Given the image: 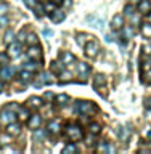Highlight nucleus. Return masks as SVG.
<instances>
[{"instance_id":"obj_1","label":"nucleus","mask_w":151,"mask_h":154,"mask_svg":"<svg viewBox=\"0 0 151 154\" xmlns=\"http://www.w3.org/2000/svg\"><path fill=\"white\" fill-rule=\"evenodd\" d=\"M64 135L71 140V141H79V140L84 138V132H82V128L79 127V125H76V124H69V125H66V128H64Z\"/></svg>"},{"instance_id":"obj_2","label":"nucleus","mask_w":151,"mask_h":154,"mask_svg":"<svg viewBox=\"0 0 151 154\" xmlns=\"http://www.w3.org/2000/svg\"><path fill=\"white\" fill-rule=\"evenodd\" d=\"M84 48H85V56H87V58L93 60V58L98 56L100 45H98V42H96V40H92V38H90V40L84 45Z\"/></svg>"},{"instance_id":"obj_3","label":"nucleus","mask_w":151,"mask_h":154,"mask_svg":"<svg viewBox=\"0 0 151 154\" xmlns=\"http://www.w3.org/2000/svg\"><path fill=\"white\" fill-rule=\"evenodd\" d=\"M95 111H96V106L92 101H79L77 103V112H80L84 116H90Z\"/></svg>"},{"instance_id":"obj_4","label":"nucleus","mask_w":151,"mask_h":154,"mask_svg":"<svg viewBox=\"0 0 151 154\" xmlns=\"http://www.w3.org/2000/svg\"><path fill=\"white\" fill-rule=\"evenodd\" d=\"M26 55H27L29 60H32V61H40L42 60V50L39 45H31L27 48Z\"/></svg>"},{"instance_id":"obj_5","label":"nucleus","mask_w":151,"mask_h":154,"mask_svg":"<svg viewBox=\"0 0 151 154\" xmlns=\"http://www.w3.org/2000/svg\"><path fill=\"white\" fill-rule=\"evenodd\" d=\"M0 120L5 124H10V122H13V120H16V116H14V112L7 106V108H3L0 111Z\"/></svg>"},{"instance_id":"obj_6","label":"nucleus","mask_w":151,"mask_h":154,"mask_svg":"<svg viewBox=\"0 0 151 154\" xmlns=\"http://www.w3.org/2000/svg\"><path fill=\"white\" fill-rule=\"evenodd\" d=\"M13 72H14V69L11 66H8V64L2 66L0 67V82H8L13 77Z\"/></svg>"},{"instance_id":"obj_7","label":"nucleus","mask_w":151,"mask_h":154,"mask_svg":"<svg viewBox=\"0 0 151 154\" xmlns=\"http://www.w3.org/2000/svg\"><path fill=\"white\" fill-rule=\"evenodd\" d=\"M8 56L10 58H18L19 55H21V43L19 42H11L8 43Z\"/></svg>"},{"instance_id":"obj_8","label":"nucleus","mask_w":151,"mask_h":154,"mask_svg":"<svg viewBox=\"0 0 151 154\" xmlns=\"http://www.w3.org/2000/svg\"><path fill=\"white\" fill-rule=\"evenodd\" d=\"M40 124H42V117L39 114H31L29 116V119H27L29 128H37V127H40Z\"/></svg>"},{"instance_id":"obj_9","label":"nucleus","mask_w":151,"mask_h":154,"mask_svg":"<svg viewBox=\"0 0 151 154\" xmlns=\"http://www.w3.org/2000/svg\"><path fill=\"white\" fill-rule=\"evenodd\" d=\"M111 27H113V31H121V29L124 27V16L122 14H116V16L113 18Z\"/></svg>"},{"instance_id":"obj_10","label":"nucleus","mask_w":151,"mask_h":154,"mask_svg":"<svg viewBox=\"0 0 151 154\" xmlns=\"http://www.w3.org/2000/svg\"><path fill=\"white\" fill-rule=\"evenodd\" d=\"M7 132H8L10 135H13V137H16V135L21 133V125H19L16 120H13V122L7 124Z\"/></svg>"},{"instance_id":"obj_11","label":"nucleus","mask_w":151,"mask_h":154,"mask_svg":"<svg viewBox=\"0 0 151 154\" xmlns=\"http://www.w3.org/2000/svg\"><path fill=\"white\" fill-rule=\"evenodd\" d=\"M60 60H61V63L64 66H68V64H71V63H74V55H72L71 51H61V55H60Z\"/></svg>"},{"instance_id":"obj_12","label":"nucleus","mask_w":151,"mask_h":154,"mask_svg":"<svg viewBox=\"0 0 151 154\" xmlns=\"http://www.w3.org/2000/svg\"><path fill=\"white\" fill-rule=\"evenodd\" d=\"M42 104H43V101H42V98H39V96H31V98L27 100V106H29V108L39 109V108H42Z\"/></svg>"},{"instance_id":"obj_13","label":"nucleus","mask_w":151,"mask_h":154,"mask_svg":"<svg viewBox=\"0 0 151 154\" xmlns=\"http://www.w3.org/2000/svg\"><path fill=\"white\" fill-rule=\"evenodd\" d=\"M138 11L143 13V14H148L151 11V2L149 0H140L138 3Z\"/></svg>"},{"instance_id":"obj_14","label":"nucleus","mask_w":151,"mask_h":154,"mask_svg":"<svg viewBox=\"0 0 151 154\" xmlns=\"http://www.w3.org/2000/svg\"><path fill=\"white\" fill-rule=\"evenodd\" d=\"M31 80H32V72L31 71L23 69L19 72V82H21V84H29Z\"/></svg>"},{"instance_id":"obj_15","label":"nucleus","mask_w":151,"mask_h":154,"mask_svg":"<svg viewBox=\"0 0 151 154\" xmlns=\"http://www.w3.org/2000/svg\"><path fill=\"white\" fill-rule=\"evenodd\" d=\"M55 103L60 106V108H63V106H66L68 103H69V96H68L66 93L56 95V96H55Z\"/></svg>"},{"instance_id":"obj_16","label":"nucleus","mask_w":151,"mask_h":154,"mask_svg":"<svg viewBox=\"0 0 151 154\" xmlns=\"http://www.w3.org/2000/svg\"><path fill=\"white\" fill-rule=\"evenodd\" d=\"M77 72L82 75V77H87L90 72V66L87 63H77Z\"/></svg>"},{"instance_id":"obj_17","label":"nucleus","mask_w":151,"mask_h":154,"mask_svg":"<svg viewBox=\"0 0 151 154\" xmlns=\"http://www.w3.org/2000/svg\"><path fill=\"white\" fill-rule=\"evenodd\" d=\"M66 18V14L61 11V10H55V11L52 13V21L53 23H63Z\"/></svg>"},{"instance_id":"obj_18","label":"nucleus","mask_w":151,"mask_h":154,"mask_svg":"<svg viewBox=\"0 0 151 154\" xmlns=\"http://www.w3.org/2000/svg\"><path fill=\"white\" fill-rule=\"evenodd\" d=\"M48 132L53 133V135H56V133H60V130H61V125L58 120H52V122H48Z\"/></svg>"},{"instance_id":"obj_19","label":"nucleus","mask_w":151,"mask_h":154,"mask_svg":"<svg viewBox=\"0 0 151 154\" xmlns=\"http://www.w3.org/2000/svg\"><path fill=\"white\" fill-rule=\"evenodd\" d=\"M50 82H52V75L48 74V72H43V74H40V77H39V80L36 82V85L40 87L43 84H50Z\"/></svg>"},{"instance_id":"obj_20","label":"nucleus","mask_w":151,"mask_h":154,"mask_svg":"<svg viewBox=\"0 0 151 154\" xmlns=\"http://www.w3.org/2000/svg\"><path fill=\"white\" fill-rule=\"evenodd\" d=\"M76 38H77V43H79L80 47H84L85 43L89 42L90 38H93V37H92V35H89V34H84V32H80V34H77V37H76Z\"/></svg>"},{"instance_id":"obj_21","label":"nucleus","mask_w":151,"mask_h":154,"mask_svg":"<svg viewBox=\"0 0 151 154\" xmlns=\"http://www.w3.org/2000/svg\"><path fill=\"white\" fill-rule=\"evenodd\" d=\"M47 137V133L45 132H43V130L42 128H34V135H32V138H34V141H42V140L43 138H45Z\"/></svg>"},{"instance_id":"obj_22","label":"nucleus","mask_w":151,"mask_h":154,"mask_svg":"<svg viewBox=\"0 0 151 154\" xmlns=\"http://www.w3.org/2000/svg\"><path fill=\"white\" fill-rule=\"evenodd\" d=\"M87 21H90V23H93V27H96V29H103V26H105V19H95L93 16H87Z\"/></svg>"},{"instance_id":"obj_23","label":"nucleus","mask_w":151,"mask_h":154,"mask_svg":"<svg viewBox=\"0 0 151 154\" xmlns=\"http://www.w3.org/2000/svg\"><path fill=\"white\" fill-rule=\"evenodd\" d=\"M106 84V77L103 74H96L93 77V87L96 88V87H101V85H105Z\"/></svg>"},{"instance_id":"obj_24","label":"nucleus","mask_w":151,"mask_h":154,"mask_svg":"<svg viewBox=\"0 0 151 154\" xmlns=\"http://www.w3.org/2000/svg\"><path fill=\"white\" fill-rule=\"evenodd\" d=\"M50 69H52V72H58V74H60V72L64 71V64L60 61H53L50 64Z\"/></svg>"},{"instance_id":"obj_25","label":"nucleus","mask_w":151,"mask_h":154,"mask_svg":"<svg viewBox=\"0 0 151 154\" xmlns=\"http://www.w3.org/2000/svg\"><path fill=\"white\" fill-rule=\"evenodd\" d=\"M142 35L146 38H151V23H145L142 26Z\"/></svg>"},{"instance_id":"obj_26","label":"nucleus","mask_w":151,"mask_h":154,"mask_svg":"<svg viewBox=\"0 0 151 154\" xmlns=\"http://www.w3.org/2000/svg\"><path fill=\"white\" fill-rule=\"evenodd\" d=\"M13 141V135H10L8 132H7V135H0V144H10Z\"/></svg>"},{"instance_id":"obj_27","label":"nucleus","mask_w":151,"mask_h":154,"mask_svg":"<svg viewBox=\"0 0 151 154\" xmlns=\"http://www.w3.org/2000/svg\"><path fill=\"white\" fill-rule=\"evenodd\" d=\"M43 10H45V13H53L56 10V3L55 2H45L43 3Z\"/></svg>"},{"instance_id":"obj_28","label":"nucleus","mask_w":151,"mask_h":154,"mask_svg":"<svg viewBox=\"0 0 151 154\" xmlns=\"http://www.w3.org/2000/svg\"><path fill=\"white\" fill-rule=\"evenodd\" d=\"M3 42H5V43H11V42H14V32L8 29V31L5 32V35H3Z\"/></svg>"},{"instance_id":"obj_29","label":"nucleus","mask_w":151,"mask_h":154,"mask_svg":"<svg viewBox=\"0 0 151 154\" xmlns=\"http://www.w3.org/2000/svg\"><path fill=\"white\" fill-rule=\"evenodd\" d=\"M24 69H27V71H31V72H36V71L39 69L37 61H32V60H31V63H26V64H24Z\"/></svg>"},{"instance_id":"obj_30","label":"nucleus","mask_w":151,"mask_h":154,"mask_svg":"<svg viewBox=\"0 0 151 154\" xmlns=\"http://www.w3.org/2000/svg\"><path fill=\"white\" fill-rule=\"evenodd\" d=\"M89 132H90L92 135H98V133L101 132V125H100V124H90Z\"/></svg>"},{"instance_id":"obj_31","label":"nucleus","mask_w":151,"mask_h":154,"mask_svg":"<svg viewBox=\"0 0 151 154\" xmlns=\"http://www.w3.org/2000/svg\"><path fill=\"white\" fill-rule=\"evenodd\" d=\"M26 42L29 43V45H37V43H39V38H37L36 34H29V35L26 37Z\"/></svg>"},{"instance_id":"obj_32","label":"nucleus","mask_w":151,"mask_h":154,"mask_svg":"<svg viewBox=\"0 0 151 154\" xmlns=\"http://www.w3.org/2000/svg\"><path fill=\"white\" fill-rule=\"evenodd\" d=\"M63 152H64V154H69V152H77V146H76V144H66V146L64 148H63Z\"/></svg>"},{"instance_id":"obj_33","label":"nucleus","mask_w":151,"mask_h":154,"mask_svg":"<svg viewBox=\"0 0 151 154\" xmlns=\"http://www.w3.org/2000/svg\"><path fill=\"white\" fill-rule=\"evenodd\" d=\"M122 35H124L125 38L134 37V29L130 27V26H127V27H122Z\"/></svg>"},{"instance_id":"obj_34","label":"nucleus","mask_w":151,"mask_h":154,"mask_svg":"<svg viewBox=\"0 0 151 154\" xmlns=\"http://www.w3.org/2000/svg\"><path fill=\"white\" fill-rule=\"evenodd\" d=\"M143 82L148 84V85H151V67L146 69V71H143Z\"/></svg>"},{"instance_id":"obj_35","label":"nucleus","mask_w":151,"mask_h":154,"mask_svg":"<svg viewBox=\"0 0 151 154\" xmlns=\"http://www.w3.org/2000/svg\"><path fill=\"white\" fill-rule=\"evenodd\" d=\"M8 60H10L8 53H0V67L5 66V64H8Z\"/></svg>"},{"instance_id":"obj_36","label":"nucleus","mask_w":151,"mask_h":154,"mask_svg":"<svg viewBox=\"0 0 151 154\" xmlns=\"http://www.w3.org/2000/svg\"><path fill=\"white\" fill-rule=\"evenodd\" d=\"M60 77H61V80H63V82H69L72 75H71V72L63 71V72H60Z\"/></svg>"},{"instance_id":"obj_37","label":"nucleus","mask_w":151,"mask_h":154,"mask_svg":"<svg viewBox=\"0 0 151 154\" xmlns=\"http://www.w3.org/2000/svg\"><path fill=\"white\" fill-rule=\"evenodd\" d=\"M118 132H119V137L122 140H127L129 135H130V132H129V130H125V128H118Z\"/></svg>"},{"instance_id":"obj_38","label":"nucleus","mask_w":151,"mask_h":154,"mask_svg":"<svg viewBox=\"0 0 151 154\" xmlns=\"http://www.w3.org/2000/svg\"><path fill=\"white\" fill-rule=\"evenodd\" d=\"M29 111L27 109H19V119L21 120H26V119H29Z\"/></svg>"},{"instance_id":"obj_39","label":"nucleus","mask_w":151,"mask_h":154,"mask_svg":"<svg viewBox=\"0 0 151 154\" xmlns=\"http://www.w3.org/2000/svg\"><path fill=\"white\" fill-rule=\"evenodd\" d=\"M34 11H36V14H39V16H42V14L45 13V10H43V5L37 3V5H36V8H34Z\"/></svg>"},{"instance_id":"obj_40","label":"nucleus","mask_w":151,"mask_h":154,"mask_svg":"<svg viewBox=\"0 0 151 154\" xmlns=\"http://www.w3.org/2000/svg\"><path fill=\"white\" fill-rule=\"evenodd\" d=\"M124 11H125V14H127V16H132V14H134V11H135V8H134V5H127V7H125V10H124Z\"/></svg>"},{"instance_id":"obj_41","label":"nucleus","mask_w":151,"mask_h":154,"mask_svg":"<svg viewBox=\"0 0 151 154\" xmlns=\"http://www.w3.org/2000/svg\"><path fill=\"white\" fill-rule=\"evenodd\" d=\"M24 3H26L29 8H32V10H34V8H36V5L39 3V0H24Z\"/></svg>"},{"instance_id":"obj_42","label":"nucleus","mask_w":151,"mask_h":154,"mask_svg":"<svg viewBox=\"0 0 151 154\" xmlns=\"http://www.w3.org/2000/svg\"><path fill=\"white\" fill-rule=\"evenodd\" d=\"M8 24V18L5 14H0V27H5Z\"/></svg>"},{"instance_id":"obj_43","label":"nucleus","mask_w":151,"mask_h":154,"mask_svg":"<svg viewBox=\"0 0 151 154\" xmlns=\"http://www.w3.org/2000/svg\"><path fill=\"white\" fill-rule=\"evenodd\" d=\"M96 91H98L100 95H103V96H108V91H106V87H105V85L96 87Z\"/></svg>"},{"instance_id":"obj_44","label":"nucleus","mask_w":151,"mask_h":154,"mask_svg":"<svg viewBox=\"0 0 151 154\" xmlns=\"http://www.w3.org/2000/svg\"><path fill=\"white\" fill-rule=\"evenodd\" d=\"M7 11H8V5L3 3V2H0V14H5Z\"/></svg>"},{"instance_id":"obj_45","label":"nucleus","mask_w":151,"mask_h":154,"mask_svg":"<svg viewBox=\"0 0 151 154\" xmlns=\"http://www.w3.org/2000/svg\"><path fill=\"white\" fill-rule=\"evenodd\" d=\"M26 37H27V35H26V32L21 31V32L18 34V42H19V43H23L24 40H26Z\"/></svg>"},{"instance_id":"obj_46","label":"nucleus","mask_w":151,"mask_h":154,"mask_svg":"<svg viewBox=\"0 0 151 154\" xmlns=\"http://www.w3.org/2000/svg\"><path fill=\"white\" fill-rule=\"evenodd\" d=\"M42 34H43L45 37H52V35H53V31H52V29H43Z\"/></svg>"},{"instance_id":"obj_47","label":"nucleus","mask_w":151,"mask_h":154,"mask_svg":"<svg viewBox=\"0 0 151 154\" xmlns=\"http://www.w3.org/2000/svg\"><path fill=\"white\" fill-rule=\"evenodd\" d=\"M106 148H108V143H100L96 149H98V151H105L106 152Z\"/></svg>"},{"instance_id":"obj_48","label":"nucleus","mask_w":151,"mask_h":154,"mask_svg":"<svg viewBox=\"0 0 151 154\" xmlns=\"http://www.w3.org/2000/svg\"><path fill=\"white\" fill-rule=\"evenodd\" d=\"M106 152H109V154H114V152H116V148L113 146V144H109V143H108V148H106Z\"/></svg>"},{"instance_id":"obj_49","label":"nucleus","mask_w":151,"mask_h":154,"mask_svg":"<svg viewBox=\"0 0 151 154\" xmlns=\"http://www.w3.org/2000/svg\"><path fill=\"white\" fill-rule=\"evenodd\" d=\"M129 3H130V5H138L140 0H129Z\"/></svg>"},{"instance_id":"obj_50","label":"nucleus","mask_w":151,"mask_h":154,"mask_svg":"<svg viewBox=\"0 0 151 154\" xmlns=\"http://www.w3.org/2000/svg\"><path fill=\"white\" fill-rule=\"evenodd\" d=\"M145 135H146V137H151V130H149V127H146V130H145Z\"/></svg>"},{"instance_id":"obj_51","label":"nucleus","mask_w":151,"mask_h":154,"mask_svg":"<svg viewBox=\"0 0 151 154\" xmlns=\"http://www.w3.org/2000/svg\"><path fill=\"white\" fill-rule=\"evenodd\" d=\"M53 98V93H45V100H52Z\"/></svg>"},{"instance_id":"obj_52","label":"nucleus","mask_w":151,"mask_h":154,"mask_svg":"<svg viewBox=\"0 0 151 154\" xmlns=\"http://www.w3.org/2000/svg\"><path fill=\"white\" fill-rule=\"evenodd\" d=\"M105 40H106V42H111L113 38H111V35H105Z\"/></svg>"},{"instance_id":"obj_53","label":"nucleus","mask_w":151,"mask_h":154,"mask_svg":"<svg viewBox=\"0 0 151 154\" xmlns=\"http://www.w3.org/2000/svg\"><path fill=\"white\" fill-rule=\"evenodd\" d=\"M146 104H148V108H151V98H149V100H146Z\"/></svg>"},{"instance_id":"obj_54","label":"nucleus","mask_w":151,"mask_h":154,"mask_svg":"<svg viewBox=\"0 0 151 154\" xmlns=\"http://www.w3.org/2000/svg\"><path fill=\"white\" fill-rule=\"evenodd\" d=\"M146 18H148V23H151V11L148 13V16H146Z\"/></svg>"},{"instance_id":"obj_55","label":"nucleus","mask_w":151,"mask_h":154,"mask_svg":"<svg viewBox=\"0 0 151 154\" xmlns=\"http://www.w3.org/2000/svg\"><path fill=\"white\" fill-rule=\"evenodd\" d=\"M52 2H55V3L58 5V3H61V2H63V0H52Z\"/></svg>"},{"instance_id":"obj_56","label":"nucleus","mask_w":151,"mask_h":154,"mask_svg":"<svg viewBox=\"0 0 151 154\" xmlns=\"http://www.w3.org/2000/svg\"><path fill=\"white\" fill-rule=\"evenodd\" d=\"M66 5H68V7H71V0H66Z\"/></svg>"},{"instance_id":"obj_57","label":"nucleus","mask_w":151,"mask_h":154,"mask_svg":"<svg viewBox=\"0 0 151 154\" xmlns=\"http://www.w3.org/2000/svg\"><path fill=\"white\" fill-rule=\"evenodd\" d=\"M0 91H2V82H0Z\"/></svg>"}]
</instances>
